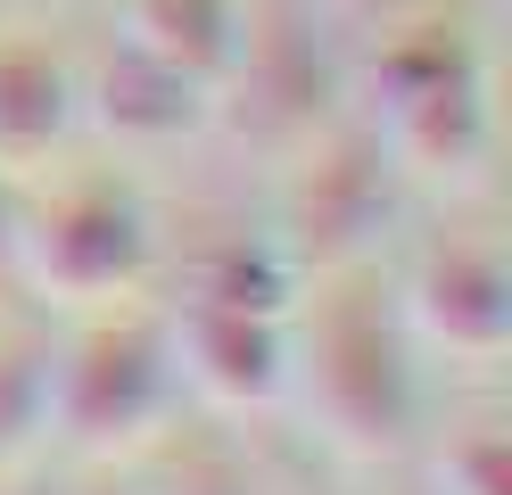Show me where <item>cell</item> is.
Masks as SVG:
<instances>
[]
</instances>
